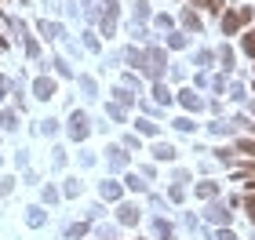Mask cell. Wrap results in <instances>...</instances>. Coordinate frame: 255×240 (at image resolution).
<instances>
[{
	"instance_id": "obj_27",
	"label": "cell",
	"mask_w": 255,
	"mask_h": 240,
	"mask_svg": "<svg viewBox=\"0 0 255 240\" xmlns=\"http://www.w3.org/2000/svg\"><path fill=\"white\" fill-rule=\"evenodd\" d=\"M80 189H84V186H80V178H69L62 193H66V197H80Z\"/></svg>"
},
{
	"instance_id": "obj_30",
	"label": "cell",
	"mask_w": 255,
	"mask_h": 240,
	"mask_svg": "<svg viewBox=\"0 0 255 240\" xmlns=\"http://www.w3.org/2000/svg\"><path fill=\"white\" fill-rule=\"evenodd\" d=\"M175 128H179V131H197V124H193L190 117H179V120H175Z\"/></svg>"
},
{
	"instance_id": "obj_20",
	"label": "cell",
	"mask_w": 255,
	"mask_h": 240,
	"mask_svg": "<svg viewBox=\"0 0 255 240\" xmlns=\"http://www.w3.org/2000/svg\"><path fill=\"white\" fill-rule=\"evenodd\" d=\"M182 26H186V29H193V33H201V18H197L193 11H182Z\"/></svg>"
},
{
	"instance_id": "obj_23",
	"label": "cell",
	"mask_w": 255,
	"mask_h": 240,
	"mask_svg": "<svg viewBox=\"0 0 255 240\" xmlns=\"http://www.w3.org/2000/svg\"><path fill=\"white\" fill-rule=\"evenodd\" d=\"M113 95H117V102H121V106H131V102H135V95H131L128 87H113Z\"/></svg>"
},
{
	"instance_id": "obj_35",
	"label": "cell",
	"mask_w": 255,
	"mask_h": 240,
	"mask_svg": "<svg viewBox=\"0 0 255 240\" xmlns=\"http://www.w3.org/2000/svg\"><path fill=\"white\" fill-rule=\"evenodd\" d=\"M44 200H48V204L59 200V189H55V186H44Z\"/></svg>"
},
{
	"instance_id": "obj_28",
	"label": "cell",
	"mask_w": 255,
	"mask_h": 240,
	"mask_svg": "<svg viewBox=\"0 0 255 240\" xmlns=\"http://www.w3.org/2000/svg\"><path fill=\"white\" fill-rule=\"evenodd\" d=\"M11 189H15V178H11V175H0V197H7Z\"/></svg>"
},
{
	"instance_id": "obj_2",
	"label": "cell",
	"mask_w": 255,
	"mask_h": 240,
	"mask_svg": "<svg viewBox=\"0 0 255 240\" xmlns=\"http://www.w3.org/2000/svg\"><path fill=\"white\" fill-rule=\"evenodd\" d=\"M164 66H168V55H164V48H146V70L142 73H149L153 80H160V73H164Z\"/></svg>"
},
{
	"instance_id": "obj_22",
	"label": "cell",
	"mask_w": 255,
	"mask_h": 240,
	"mask_svg": "<svg viewBox=\"0 0 255 240\" xmlns=\"http://www.w3.org/2000/svg\"><path fill=\"white\" fill-rule=\"evenodd\" d=\"M219 62H223V73H230V70H234V51L223 48V51H219Z\"/></svg>"
},
{
	"instance_id": "obj_25",
	"label": "cell",
	"mask_w": 255,
	"mask_h": 240,
	"mask_svg": "<svg viewBox=\"0 0 255 240\" xmlns=\"http://www.w3.org/2000/svg\"><path fill=\"white\" fill-rule=\"evenodd\" d=\"M186 44H190V40H186V33H171V37H168V48H175V51H179V48H186Z\"/></svg>"
},
{
	"instance_id": "obj_40",
	"label": "cell",
	"mask_w": 255,
	"mask_h": 240,
	"mask_svg": "<svg viewBox=\"0 0 255 240\" xmlns=\"http://www.w3.org/2000/svg\"><path fill=\"white\" fill-rule=\"evenodd\" d=\"M197 4H201V0H193V7H197Z\"/></svg>"
},
{
	"instance_id": "obj_18",
	"label": "cell",
	"mask_w": 255,
	"mask_h": 240,
	"mask_svg": "<svg viewBox=\"0 0 255 240\" xmlns=\"http://www.w3.org/2000/svg\"><path fill=\"white\" fill-rule=\"evenodd\" d=\"M153 230H157L160 237H164V240H171V237H175V226H171V222H164V219H157V222H153Z\"/></svg>"
},
{
	"instance_id": "obj_17",
	"label": "cell",
	"mask_w": 255,
	"mask_h": 240,
	"mask_svg": "<svg viewBox=\"0 0 255 240\" xmlns=\"http://www.w3.org/2000/svg\"><path fill=\"white\" fill-rule=\"evenodd\" d=\"M135 128L142 131V135H149V139H153V135H160V128H157L153 120H146V117H142V120H135Z\"/></svg>"
},
{
	"instance_id": "obj_29",
	"label": "cell",
	"mask_w": 255,
	"mask_h": 240,
	"mask_svg": "<svg viewBox=\"0 0 255 240\" xmlns=\"http://www.w3.org/2000/svg\"><path fill=\"white\" fill-rule=\"evenodd\" d=\"M215 240H237V233L230 230V226H219V230H215Z\"/></svg>"
},
{
	"instance_id": "obj_32",
	"label": "cell",
	"mask_w": 255,
	"mask_h": 240,
	"mask_svg": "<svg viewBox=\"0 0 255 240\" xmlns=\"http://www.w3.org/2000/svg\"><path fill=\"white\" fill-rule=\"evenodd\" d=\"M124 150H135V153H138V150H142V142H138L135 135H128V139H124Z\"/></svg>"
},
{
	"instance_id": "obj_16",
	"label": "cell",
	"mask_w": 255,
	"mask_h": 240,
	"mask_svg": "<svg viewBox=\"0 0 255 240\" xmlns=\"http://www.w3.org/2000/svg\"><path fill=\"white\" fill-rule=\"evenodd\" d=\"M110 164H113V167H124V164H128L124 146H113V150H110Z\"/></svg>"
},
{
	"instance_id": "obj_5",
	"label": "cell",
	"mask_w": 255,
	"mask_h": 240,
	"mask_svg": "<svg viewBox=\"0 0 255 240\" xmlns=\"http://www.w3.org/2000/svg\"><path fill=\"white\" fill-rule=\"evenodd\" d=\"M117 222L121 226H138L142 222V208H138V204H121L117 208Z\"/></svg>"
},
{
	"instance_id": "obj_26",
	"label": "cell",
	"mask_w": 255,
	"mask_h": 240,
	"mask_svg": "<svg viewBox=\"0 0 255 240\" xmlns=\"http://www.w3.org/2000/svg\"><path fill=\"white\" fill-rule=\"evenodd\" d=\"M102 7H106V18H110V22H117V15H121L117 0H102Z\"/></svg>"
},
{
	"instance_id": "obj_19",
	"label": "cell",
	"mask_w": 255,
	"mask_h": 240,
	"mask_svg": "<svg viewBox=\"0 0 255 240\" xmlns=\"http://www.w3.org/2000/svg\"><path fill=\"white\" fill-rule=\"evenodd\" d=\"M128 66H135V70H146V51H128Z\"/></svg>"
},
{
	"instance_id": "obj_11",
	"label": "cell",
	"mask_w": 255,
	"mask_h": 240,
	"mask_svg": "<svg viewBox=\"0 0 255 240\" xmlns=\"http://www.w3.org/2000/svg\"><path fill=\"white\" fill-rule=\"evenodd\" d=\"M153 98L160 102V106H171V91L164 87V80H153Z\"/></svg>"
},
{
	"instance_id": "obj_1",
	"label": "cell",
	"mask_w": 255,
	"mask_h": 240,
	"mask_svg": "<svg viewBox=\"0 0 255 240\" xmlns=\"http://www.w3.org/2000/svg\"><path fill=\"white\" fill-rule=\"evenodd\" d=\"M252 22H255V11H252V7H226V11H223V22H219V29H223L226 37H241Z\"/></svg>"
},
{
	"instance_id": "obj_10",
	"label": "cell",
	"mask_w": 255,
	"mask_h": 240,
	"mask_svg": "<svg viewBox=\"0 0 255 240\" xmlns=\"http://www.w3.org/2000/svg\"><path fill=\"white\" fill-rule=\"evenodd\" d=\"M234 153L255 160V139H248V135H245V139H237V142H234Z\"/></svg>"
},
{
	"instance_id": "obj_4",
	"label": "cell",
	"mask_w": 255,
	"mask_h": 240,
	"mask_svg": "<svg viewBox=\"0 0 255 240\" xmlns=\"http://www.w3.org/2000/svg\"><path fill=\"white\" fill-rule=\"evenodd\" d=\"M204 219H208V222H215V226H230V219H234V215H230L226 204L212 200V204H208V211H204Z\"/></svg>"
},
{
	"instance_id": "obj_24",
	"label": "cell",
	"mask_w": 255,
	"mask_h": 240,
	"mask_svg": "<svg viewBox=\"0 0 255 240\" xmlns=\"http://www.w3.org/2000/svg\"><path fill=\"white\" fill-rule=\"evenodd\" d=\"M66 233H69V240H80V237L88 233V222H73V226H69Z\"/></svg>"
},
{
	"instance_id": "obj_34",
	"label": "cell",
	"mask_w": 255,
	"mask_h": 240,
	"mask_svg": "<svg viewBox=\"0 0 255 240\" xmlns=\"http://www.w3.org/2000/svg\"><path fill=\"white\" fill-rule=\"evenodd\" d=\"M0 120H4V128H18V117H15V113H4Z\"/></svg>"
},
{
	"instance_id": "obj_6",
	"label": "cell",
	"mask_w": 255,
	"mask_h": 240,
	"mask_svg": "<svg viewBox=\"0 0 255 240\" xmlns=\"http://www.w3.org/2000/svg\"><path fill=\"white\" fill-rule=\"evenodd\" d=\"M55 91H59V87H55L51 77H37V80H33V98L48 102V98H55Z\"/></svg>"
},
{
	"instance_id": "obj_7",
	"label": "cell",
	"mask_w": 255,
	"mask_h": 240,
	"mask_svg": "<svg viewBox=\"0 0 255 240\" xmlns=\"http://www.w3.org/2000/svg\"><path fill=\"white\" fill-rule=\"evenodd\" d=\"M193 197H197V200H215V197H219V182H212V178L197 182V186H193Z\"/></svg>"
},
{
	"instance_id": "obj_33",
	"label": "cell",
	"mask_w": 255,
	"mask_h": 240,
	"mask_svg": "<svg viewBox=\"0 0 255 240\" xmlns=\"http://www.w3.org/2000/svg\"><path fill=\"white\" fill-rule=\"evenodd\" d=\"M212 135H230V124H223V120H215V124H212Z\"/></svg>"
},
{
	"instance_id": "obj_21",
	"label": "cell",
	"mask_w": 255,
	"mask_h": 240,
	"mask_svg": "<svg viewBox=\"0 0 255 240\" xmlns=\"http://www.w3.org/2000/svg\"><path fill=\"white\" fill-rule=\"evenodd\" d=\"M26 211H29V215H26V222L33 226V230H37V226H44V211H40V208H26Z\"/></svg>"
},
{
	"instance_id": "obj_9",
	"label": "cell",
	"mask_w": 255,
	"mask_h": 240,
	"mask_svg": "<svg viewBox=\"0 0 255 240\" xmlns=\"http://www.w3.org/2000/svg\"><path fill=\"white\" fill-rule=\"evenodd\" d=\"M149 153H153V160H168V164L179 157V150L171 142H153V150H149Z\"/></svg>"
},
{
	"instance_id": "obj_31",
	"label": "cell",
	"mask_w": 255,
	"mask_h": 240,
	"mask_svg": "<svg viewBox=\"0 0 255 240\" xmlns=\"http://www.w3.org/2000/svg\"><path fill=\"white\" fill-rule=\"evenodd\" d=\"M168 197L175 200V204H182V200H186V193H182V186H171V189H168Z\"/></svg>"
},
{
	"instance_id": "obj_14",
	"label": "cell",
	"mask_w": 255,
	"mask_h": 240,
	"mask_svg": "<svg viewBox=\"0 0 255 240\" xmlns=\"http://www.w3.org/2000/svg\"><path fill=\"white\" fill-rule=\"evenodd\" d=\"M124 189H131V193H146L149 186H146V182H142V178H138V175H135V171H131V175H128V178H124Z\"/></svg>"
},
{
	"instance_id": "obj_15",
	"label": "cell",
	"mask_w": 255,
	"mask_h": 240,
	"mask_svg": "<svg viewBox=\"0 0 255 240\" xmlns=\"http://www.w3.org/2000/svg\"><path fill=\"white\" fill-rule=\"evenodd\" d=\"M37 29H40V37H44V40H59V33H62L59 26H55V22H40Z\"/></svg>"
},
{
	"instance_id": "obj_36",
	"label": "cell",
	"mask_w": 255,
	"mask_h": 240,
	"mask_svg": "<svg viewBox=\"0 0 255 240\" xmlns=\"http://www.w3.org/2000/svg\"><path fill=\"white\" fill-rule=\"evenodd\" d=\"M26 51L33 55V59H37V55H40V44H37V40H33V37H29V40H26Z\"/></svg>"
},
{
	"instance_id": "obj_13",
	"label": "cell",
	"mask_w": 255,
	"mask_h": 240,
	"mask_svg": "<svg viewBox=\"0 0 255 240\" xmlns=\"http://www.w3.org/2000/svg\"><path fill=\"white\" fill-rule=\"evenodd\" d=\"M99 193H102V200H121V186L117 182H102Z\"/></svg>"
},
{
	"instance_id": "obj_3",
	"label": "cell",
	"mask_w": 255,
	"mask_h": 240,
	"mask_svg": "<svg viewBox=\"0 0 255 240\" xmlns=\"http://www.w3.org/2000/svg\"><path fill=\"white\" fill-rule=\"evenodd\" d=\"M88 131H91V128H88V113H80V109L69 113V139H73V142H84Z\"/></svg>"
},
{
	"instance_id": "obj_12",
	"label": "cell",
	"mask_w": 255,
	"mask_h": 240,
	"mask_svg": "<svg viewBox=\"0 0 255 240\" xmlns=\"http://www.w3.org/2000/svg\"><path fill=\"white\" fill-rule=\"evenodd\" d=\"M241 51L255 59V29H245V33H241Z\"/></svg>"
},
{
	"instance_id": "obj_37",
	"label": "cell",
	"mask_w": 255,
	"mask_h": 240,
	"mask_svg": "<svg viewBox=\"0 0 255 240\" xmlns=\"http://www.w3.org/2000/svg\"><path fill=\"white\" fill-rule=\"evenodd\" d=\"M245 186H248V193H255V175H252V178H245Z\"/></svg>"
},
{
	"instance_id": "obj_38",
	"label": "cell",
	"mask_w": 255,
	"mask_h": 240,
	"mask_svg": "<svg viewBox=\"0 0 255 240\" xmlns=\"http://www.w3.org/2000/svg\"><path fill=\"white\" fill-rule=\"evenodd\" d=\"M248 222H252V226H255V211H252V215H248Z\"/></svg>"
},
{
	"instance_id": "obj_8",
	"label": "cell",
	"mask_w": 255,
	"mask_h": 240,
	"mask_svg": "<svg viewBox=\"0 0 255 240\" xmlns=\"http://www.w3.org/2000/svg\"><path fill=\"white\" fill-rule=\"evenodd\" d=\"M179 102H182V109H193V113H197V109H204V98L197 95L193 87H182V91H179Z\"/></svg>"
},
{
	"instance_id": "obj_39",
	"label": "cell",
	"mask_w": 255,
	"mask_h": 240,
	"mask_svg": "<svg viewBox=\"0 0 255 240\" xmlns=\"http://www.w3.org/2000/svg\"><path fill=\"white\" fill-rule=\"evenodd\" d=\"M248 131H252V135H255V117H252V128H248Z\"/></svg>"
}]
</instances>
